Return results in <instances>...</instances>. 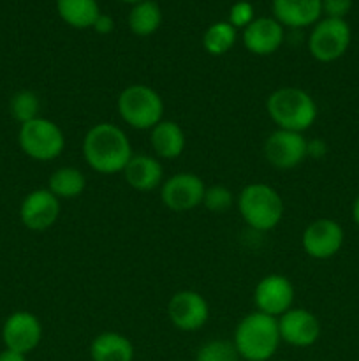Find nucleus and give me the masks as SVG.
<instances>
[{
    "instance_id": "nucleus-25",
    "label": "nucleus",
    "mask_w": 359,
    "mask_h": 361,
    "mask_svg": "<svg viewBox=\"0 0 359 361\" xmlns=\"http://www.w3.org/2000/svg\"><path fill=\"white\" fill-rule=\"evenodd\" d=\"M41 111V99L32 90H18L9 101V113L18 123H27L37 118Z\"/></svg>"
},
{
    "instance_id": "nucleus-8",
    "label": "nucleus",
    "mask_w": 359,
    "mask_h": 361,
    "mask_svg": "<svg viewBox=\"0 0 359 361\" xmlns=\"http://www.w3.org/2000/svg\"><path fill=\"white\" fill-rule=\"evenodd\" d=\"M206 183L194 173L182 171L168 176L160 185V201L168 210L183 214L203 207Z\"/></svg>"
},
{
    "instance_id": "nucleus-27",
    "label": "nucleus",
    "mask_w": 359,
    "mask_h": 361,
    "mask_svg": "<svg viewBox=\"0 0 359 361\" xmlns=\"http://www.w3.org/2000/svg\"><path fill=\"white\" fill-rule=\"evenodd\" d=\"M238 351H236L232 341H215L206 342L199 348L196 355V361H239Z\"/></svg>"
},
{
    "instance_id": "nucleus-2",
    "label": "nucleus",
    "mask_w": 359,
    "mask_h": 361,
    "mask_svg": "<svg viewBox=\"0 0 359 361\" xmlns=\"http://www.w3.org/2000/svg\"><path fill=\"white\" fill-rule=\"evenodd\" d=\"M232 344L245 361H271L282 344L277 317L263 312L246 314L236 324Z\"/></svg>"
},
{
    "instance_id": "nucleus-23",
    "label": "nucleus",
    "mask_w": 359,
    "mask_h": 361,
    "mask_svg": "<svg viewBox=\"0 0 359 361\" xmlns=\"http://www.w3.org/2000/svg\"><path fill=\"white\" fill-rule=\"evenodd\" d=\"M129 28L137 37H150L160 28L162 25V9L155 0H143L130 9Z\"/></svg>"
},
{
    "instance_id": "nucleus-21",
    "label": "nucleus",
    "mask_w": 359,
    "mask_h": 361,
    "mask_svg": "<svg viewBox=\"0 0 359 361\" xmlns=\"http://www.w3.org/2000/svg\"><path fill=\"white\" fill-rule=\"evenodd\" d=\"M56 13L69 27L87 30L94 27L101 7L97 0H56Z\"/></svg>"
},
{
    "instance_id": "nucleus-10",
    "label": "nucleus",
    "mask_w": 359,
    "mask_h": 361,
    "mask_svg": "<svg viewBox=\"0 0 359 361\" xmlns=\"http://www.w3.org/2000/svg\"><path fill=\"white\" fill-rule=\"evenodd\" d=\"M345 233L340 222L334 219H315L305 228L301 235V247L312 259H331L344 247Z\"/></svg>"
},
{
    "instance_id": "nucleus-4",
    "label": "nucleus",
    "mask_w": 359,
    "mask_h": 361,
    "mask_svg": "<svg viewBox=\"0 0 359 361\" xmlns=\"http://www.w3.org/2000/svg\"><path fill=\"white\" fill-rule=\"evenodd\" d=\"M239 215L248 228L256 231H273L284 219V200L275 187L252 182L239 190L236 197Z\"/></svg>"
},
{
    "instance_id": "nucleus-12",
    "label": "nucleus",
    "mask_w": 359,
    "mask_h": 361,
    "mask_svg": "<svg viewBox=\"0 0 359 361\" xmlns=\"http://www.w3.org/2000/svg\"><path fill=\"white\" fill-rule=\"evenodd\" d=\"M168 316L180 331H197L210 319V303L201 293L183 289L169 300Z\"/></svg>"
},
{
    "instance_id": "nucleus-5",
    "label": "nucleus",
    "mask_w": 359,
    "mask_h": 361,
    "mask_svg": "<svg viewBox=\"0 0 359 361\" xmlns=\"http://www.w3.org/2000/svg\"><path fill=\"white\" fill-rule=\"evenodd\" d=\"M120 118L136 130H151L164 120L165 104L155 88L144 83H132L120 92L116 99Z\"/></svg>"
},
{
    "instance_id": "nucleus-34",
    "label": "nucleus",
    "mask_w": 359,
    "mask_h": 361,
    "mask_svg": "<svg viewBox=\"0 0 359 361\" xmlns=\"http://www.w3.org/2000/svg\"><path fill=\"white\" fill-rule=\"evenodd\" d=\"M118 2H125V4H132V6H136V4L143 2V0H118Z\"/></svg>"
},
{
    "instance_id": "nucleus-32",
    "label": "nucleus",
    "mask_w": 359,
    "mask_h": 361,
    "mask_svg": "<svg viewBox=\"0 0 359 361\" xmlns=\"http://www.w3.org/2000/svg\"><path fill=\"white\" fill-rule=\"evenodd\" d=\"M0 361H27V355L11 351V349H4V351H0Z\"/></svg>"
},
{
    "instance_id": "nucleus-26",
    "label": "nucleus",
    "mask_w": 359,
    "mask_h": 361,
    "mask_svg": "<svg viewBox=\"0 0 359 361\" xmlns=\"http://www.w3.org/2000/svg\"><path fill=\"white\" fill-rule=\"evenodd\" d=\"M234 194L229 187L215 183V185H206L203 197V207L211 214H225L234 207Z\"/></svg>"
},
{
    "instance_id": "nucleus-17",
    "label": "nucleus",
    "mask_w": 359,
    "mask_h": 361,
    "mask_svg": "<svg viewBox=\"0 0 359 361\" xmlns=\"http://www.w3.org/2000/svg\"><path fill=\"white\" fill-rule=\"evenodd\" d=\"M123 178L137 192H151L164 183V168L160 159L151 154H134L123 169Z\"/></svg>"
},
{
    "instance_id": "nucleus-14",
    "label": "nucleus",
    "mask_w": 359,
    "mask_h": 361,
    "mask_svg": "<svg viewBox=\"0 0 359 361\" xmlns=\"http://www.w3.org/2000/svg\"><path fill=\"white\" fill-rule=\"evenodd\" d=\"M277 321L282 342L292 348H312L322 334L319 317L301 307H292Z\"/></svg>"
},
{
    "instance_id": "nucleus-31",
    "label": "nucleus",
    "mask_w": 359,
    "mask_h": 361,
    "mask_svg": "<svg viewBox=\"0 0 359 361\" xmlns=\"http://www.w3.org/2000/svg\"><path fill=\"white\" fill-rule=\"evenodd\" d=\"M327 147L322 140H312L306 145V155L313 159H322L326 155Z\"/></svg>"
},
{
    "instance_id": "nucleus-11",
    "label": "nucleus",
    "mask_w": 359,
    "mask_h": 361,
    "mask_svg": "<svg viewBox=\"0 0 359 361\" xmlns=\"http://www.w3.org/2000/svg\"><path fill=\"white\" fill-rule=\"evenodd\" d=\"M294 284L285 275L270 274L257 282L253 289V305L257 312L271 317H280L294 307Z\"/></svg>"
},
{
    "instance_id": "nucleus-28",
    "label": "nucleus",
    "mask_w": 359,
    "mask_h": 361,
    "mask_svg": "<svg viewBox=\"0 0 359 361\" xmlns=\"http://www.w3.org/2000/svg\"><path fill=\"white\" fill-rule=\"evenodd\" d=\"M256 20V11L253 6L246 0H239V2L232 4L231 9H229V23L238 30V28H246L252 21Z\"/></svg>"
},
{
    "instance_id": "nucleus-22",
    "label": "nucleus",
    "mask_w": 359,
    "mask_h": 361,
    "mask_svg": "<svg viewBox=\"0 0 359 361\" xmlns=\"http://www.w3.org/2000/svg\"><path fill=\"white\" fill-rule=\"evenodd\" d=\"M48 189L62 200H76L87 189V176L74 166H62L55 169L48 178Z\"/></svg>"
},
{
    "instance_id": "nucleus-19",
    "label": "nucleus",
    "mask_w": 359,
    "mask_h": 361,
    "mask_svg": "<svg viewBox=\"0 0 359 361\" xmlns=\"http://www.w3.org/2000/svg\"><path fill=\"white\" fill-rule=\"evenodd\" d=\"M150 147L160 161H175L185 152V130L175 120L164 118L150 130Z\"/></svg>"
},
{
    "instance_id": "nucleus-30",
    "label": "nucleus",
    "mask_w": 359,
    "mask_h": 361,
    "mask_svg": "<svg viewBox=\"0 0 359 361\" xmlns=\"http://www.w3.org/2000/svg\"><path fill=\"white\" fill-rule=\"evenodd\" d=\"M92 28H94V30L97 32V34L108 35V34H111L113 30H115V20H113V18L109 16V14L101 13V14H99L97 20H95L94 27H92Z\"/></svg>"
},
{
    "instance_id": "nucleus-29",
    "label": "nucleus",
    "mask_w": 359,
    "mask_h": 361,
    "mask_svg": "<svg viewBox=\"0 0 359 361\" xmlns=\"http://www.w3.org/2000/svg\"><path fill=\"white\" fill-rule=\"evenodd\" d=\"M351 9L352 0H322V14H326V18L345 20Z\"/></svg>"
},
{
    "instance_id": "nucleus-9",
    "label": "nucleus",
    "mask_w": 359,
    "mask_h": 361,
    "mask_svg": "<svg viewBox=\"0 0 359 361\" xmlns=\"http://www.w3.org/2000/svg\"><path fill=\"white\" fill-rule=\"evenodd\" d=\"M306 145L308 140L301 133L275 129L264 141V159L278 171H291L308 159Z\"/></svg>"
},
{
    "instance_id": "nucleus-24",
    "label": "nucleus",
    "mask_w": 359,
    "mask_h": 361,
    "mask_svg": "<svg viewBox=\"0 0 359 361\" xmlns=\"http://www.w3.org/2000/svg\"><path fill=\"white\" fill-rule=\"evenodd\" d=\"M238 39V30L229 21H217L203 34V48L208 55L222 56L232 49Z\"/></svg>"
},
{
    "instance_id": "nucleus-16",
    "label": "nucleus",
    "mask_w": 359,
    "mask_h": 361,
    "mask_svg": "<svg viewBox=\"0 0 359 361\" xmlns=\"http://www.w3.org/2000/svg\"><path fill=\"white\" fill-rule=\"evenodd\" d=\"M243 46L246 51L257 56L273 55L282 48L285 30L273 16L256 18L246 28H243Z\"/></svg>"
},
{
    "instance_id": "nucleus-15",
    "label": "nucleus",
    "mask_w": 359,
    "mask_h": 361,
    "mask_svg": "<svg viewBox=\"0 0 359 361\" xmlns=\"http://www.w3.org/2000/svg\"><path fill=\"white\" fill-rule=\"evenodd\" d=\"M60 217V200L48 189H34L20 204V221L30 231H46Z\"/></svg>"
},
{
    "instance_id": "nucleus-1",
    "label": "nucleus",
    "mask_w": 359,
    "mask_h": 361,
    "mask_svg": "<svg viewBox=\"0 0 359 361\" xmlns=\"http://www.w3.org/2000/svg\"><path fill=\"white\" fill-rule=\"evenodd\" d=\"M83 157L88 168L99 175L123 173L134 155L129 136L120 126L99 122L87 130L83 137Z\"/></svg>"
},
{
    "instance_id": "nucleus-13",
    "label": "nucleus",
    "mask_w": 359,
    "mask_h": 361,
    "mask_svg": "<svg viewBox=\"0 0 359 361\" xmlns=\"http://www.w3.org/2000/svg\"><path fill=\"white\" fill-rule=\"evenodd\" d=\"M42 341V323L28 310H16L2 324V342L6 349L28 355Z\"/></svg>"
},
{
    "instance_id": "nucleus-33",
    "label": "nucleus",
    "mask_w": 359,
    "mask_h": 361,
    "mask_svg": "<svg viewBox=\"0 0 359 361\" xmlns=\"http://www.w3.org/2000/svg\"><path fill=\"white\" fill-rule=\"evenodd\" d=\"M352 221L359 228V194L355 196L354 203H352Z\"/></svg>"
},
{
    "instance_id": "nucleus-3",
    "label": "nucleus",
    "mask_w": 359,
    "mask_h": 361,
    "mask_svg": "<svg viewBox=\"0 0 359 361\" xmlns=\"http://www.w3.org/2000/svg\"><path fill=\"white\" fill-rule=\"evenodd\" d=\"M266 111L277 129L301 134L315 123L319 115L315 99L298 87H282L271 92L267 95Z\"/></svg>"
},
{
    "instance_id": "nucleus-6",
    "label": "nucleus",
    "mask_w": 359,
    "mask_h": 361,
    "mask_svg": "<svg viewBox=\"0 0 359 361\" xmlns=\"http://www.w3.org/2000/svg\"><path fill=\"white\" fill-rule=\"evenodd\" d=\"M18 145L32 161L51 162L65 150V134L53 120L37 116L18 129Z\"/></svg>"
},
{
    "instance_id": "nucleus-20",
    "label": "nucleus",
    "mask_w": 359,
    "mask_h": 361,
    "mask_svg": "<svg viewBox=\"0 0 359 361\" xmlns=\"http://www.w3.org/2000/svg\"><path fill=\"white\" fill-rule=\"evenodd\" d=\"M134 344L118 331H102L92 341V361H134Z\"/></svg>"
},
{
    "instance_id": "nucleus-18",
    "label": "nucleus",
    "mask_w": 359,
    "mask_h": 361,
    "mask_svg": "<svg viewBox=\"0 0 359 361\" xmlns=\"http://www.w3.org/2000/svg\"><path fill=\"white\" fill-rule=\"evenodd\" d=\"M273 18L289 28L313 27L322 16V0H273Z\"/></svg>"
},
{
    "instance_id": "nucleus-7",
    "label": "nucleus",
    "mask_w": 359,
    "mask_h": 361,
    "mask_svg": "<svg viewBox=\"0 0 359 361\" xmlns=\"http://www.w3.org/2000/svg\"><path fill=\"white\" fill-rule=\"evenodd\" d=\"M352 32L345 20L320 18L308 35V51L317 62L331 63L347 53Z\"/></svg>"
}]
</instances>
